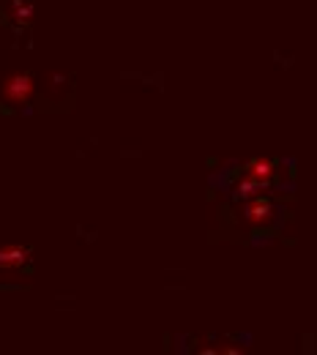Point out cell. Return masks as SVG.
<instances>
[{"label": "cell", "mask_w": 317, "mask_h": 355, "mask_svg": "<svg viewBox=\"0 0 317 355\" xmlns=\"http://www.w3.org/2000/svg\"><path fill=\"white\" fill-rule=\"evenodd\" d=\"M36 96V80L25 71H11L0 83V98L11 107H22Z\"/></svg>", "instance_id": "obj_1"}, {"label": "cell", "mask_w": 317, "mask_h": 355, "mask_svg": "<svg viewBox=\"0 0 317 355\" xmlns=\"http://www.w3.org/2000/svg\"><path fill=\"white\" fill-rule=\"evenodd\" d=\"M263 189H266L263 183H257V180H252V178H246V175H241V180L232 186V191H235L238 200H252V197H257Z\"/></svg>", "instance_id": "obj_5"}, {"label": "cell", "mask_w": 317, "mask_h": 355, "mask_svg": "<svg viewBox=\"0 0 317 355\" xmlns=\"http://www.w3.org/2000/svg\"><path fill=\"white\" fill-rule=\"evenodd\" d=\"M14 17H17L19 22H28V19L33 17V8H31V6H22V3L17 0V3H14Z\"/></svg>", "instance_id": "obj_6"}, {"label": "cell", "mask_w": 317, "mask_h": 355, "mask_svg": "<svg viewBox=\"0 0 317 355\" xmlns=\"http://www.w3.org/2000/svg\"><path fill=\"white\" fill-rule=\"evenodd\" d=\"M28 257H31V249L19 243H6L0 246V270H19L28 263Z\"/></svg>", "instance_id": "obj_4"}, {"label": "cell", "mask_w": 317, "mask_h": 355, "mask_svg": "<svg viewBox=\"0 0 317 355\" xmlns=\"http://www.w3.org/2000/svg\"><path fill=\"white\" fill-rule=\"evenodd\" d=\"M243 175L257 180V183H263V186L268 189L271 180L276 178V164H273L271 159H266V156H255V159H249V162L243 164Z\"/></svg>", "instance_id": "obj_3"}, {"label": "cell", "mask_w": 317, "mask_h": 355, "mask_svg": "<svg viewBox=\"0 0 317 355\" xmlns=\"http://www.w3.org/2000/svg\"><path fill=\"white\" fill-rule=\"evenodd\" d=\"M241 216H243V222L249 224V227H266L273 219V205L263 194H257L252 200H243Z\"/></svg>", "instance_id": "obj_2"}]
</instances>
